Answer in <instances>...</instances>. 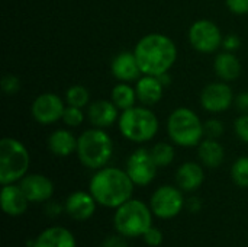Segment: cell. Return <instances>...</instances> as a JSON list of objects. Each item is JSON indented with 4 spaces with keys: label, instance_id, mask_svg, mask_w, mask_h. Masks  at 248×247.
I'll use <instances>...</instances> for the list:
<instances>
[{
    "label": "cell",
    "instance_id": "cell-1",
    "mask_svg": "<svg viewBox=\"0 0 248 247\" xmlns=\"http://www.w3.org/2000/svg\"><path fill=\"white\" fill-rule=\"evenodd\" d=\"M141 73L147 76H161L169 73L177 60V47L174 41L164 33H148L142 36L134 49Z\"/></svg>",
    "mask_w": 248,
    "mask_h": 247
},
{
    "label": "cell",
    "instance_id": "cell-3",
    "mask_svg": "<svg viewBox=\"0 0 248 247\" xmlns=\"http://www.w3.org/2000/svg\"><path fill=\"white\" fill-rule=\"evenodd\" d=\"M77 157L83 166L99 170L110 162L113 156V141L103 128H92L77 138Z\"/></svg>",
    "mask_w": 248,
    "mask_h": 247
},
{
    "label": "cell",
    "instance_id": "cell-37",
    "mask_svg": "<svg viewBox=\"0 0 248 247\" xmlns=\"http://www.w3.org/2000/svg\"><path fill=\"white\" fill-rule=\"evenodd\" d=\"M186 205H187V208H189L192 213H196V211H199V210H201V207H202V204H201V199H199V198H196V197H193V198L187 199Z\"/></svg>",
    "mask_w": 248,
    "mask_h": 247
},
{
    "label": "cell",
    "instance_id": "cell-2",
    "mask_svg": "<svg viewBox=\"0 0 248 247\" xmlns=\"http://www.w3.org/2000/svg\"><path fill=\"white\" fill-rule=\"evenodd\" d=\"M135 183L126 170L118 167L99 169L89 183V192L96 202L106 208H118L131 199Z\"/></svg>",
    "mask_w": 248,
    "mask_h": 247
},
{
    "label": "cell",
    "instance_id": "cell-33",
    "mask_svg": "<svg viewBox=\"0 0 248 247\" xmlns=\"http://www.w3.org/2000/svg\"><path fill=\"white\" fill-rule=\"evenodd\" d=\"M225 4L228 10L234 15H247L248 13V0H225Z\"/></svg>",
    "mask_w": 248,
    "mask_h": 247
},
{
    "label": "cell",
    "instance_id": "cell-18",
    "mask_svg": "<svg viewBox=\"0 0 248 247\" xmlns=\"http://www.w3.org/2000/svg\"><path fill=\"white\" fill-rule=\"evenodd\" d=\"M163 90L164 86L155 76L142 74L135 83L137 98L144 106H153L158 103L163 98Z\"/></svg>",
    "mask_w": 248,
    "mask_h": 247
},
{
    "label": "cell",
    "instance_id": "cell-19",
    "mask_svg": "<svg viewBox=\"0 0 248 247\" xmlns=\"http://www.w3.org/2000/svg\"><path fill=\"white\" fill-rule=\"evenodd\" d=\"M203 179H205L203 169L196 162H186L176 172V183L183 192L198 191L202 186Z\"/></svg>",
    "mask_w": 248,
    "mask_h": 247
},
{
    "label": "cell",
    "instance_id": "cell-15",
    "mask_svg": "<svg viewBox=\"0 0 248 247\" xmlns=\"http://www.w3.org/2000/svg\"><path fill=\"white\" fill-rule=\"evenodd\" d=\"M110 71L115 79L124 83L137 82L142 74L135 54L129 51H122L113 57L110 63Z\"/></svg>",
    "mask_w": 248,
    "mask_h": 247
},
{
    "label": "cell",
    "instance_id": "cell-38",
    "mask_svg": "<svg viewBox=\"0 0 248 247\" xmlns=\"http://www.w3.org/2000/svg\"><path fill=\"white\" fill-rule=\"evenodd\" d=\"M158 80H160V82H161V84L166 87V86H169V84H170V82H171V77L169 76V73H164V74L158 76Z\"/></svg>",
    "mask_w": 248,
    "mask_h": 247
},
{
    "label": "cell",
    "instance_id": "cell-31",
    "mask_svg": "<svg viewBox=\"0 0 248 247\" xmlns=\"http://www.w3.org/2000/svg\"><path fill=\"white\" fill-rule=\"evenodd\" d=\"M234 130H235L237 137L241 141H244V143L248 144V114H243L241 116H238L235 119Z\"/></svg>",
    "mask_w": 248,
    "mask_h": 247
},
{
    "label": "cell",
    "instance_id": "cell-11",
    "mask_svg": "<svg viewBox=\"0 0 248 247\" xmlns=\"http://www.w3.org/2000/svg\"><path fill=\"white\" fill-rule=\"evenodd\" d=\"M65 105L62 99L51 92L39 95L31 106V115L32 118L41 124V125H51L57 121L62 119Z\"/></svg>",
    "mask_w": 248,
    "mask_h": 247
},
{
    "label": "cell",
    "instance_id": "cell-34",
    "mask_svg": "<svg viewBox=\"0 0 248 247\" xmlns=\"http://www.w3.org/2000/svg\"><path fill=\"white\" fill-rule=\"evenodd\" d=\"M100 247H129L128 245V237L122 236V234H113V236H109L106 237Z\"/></svg>",
    "mask_w": 248,
    "mask_h": 247
},
{
    "label": "cell",
    "instance_id": "cell-30",
    "mask_svg": "<svg viewBox=\"0 0 248 247\" xmlns=\"http://www.w3.org/2000/svg\"><path fill=\"white\" fill-rule=\"evenodd\" d=\"M1 89L6 95H15L20 90V80L13 74H6L1 79Z\"/></svg>",
    "mask_w": 248,
    "mask_h": 247
},
{
    "label": "cell",
    "instance_id": "cell-22",
    "mask_svg": "<svg viewBox=\"0 0 248 247\" xmlns=\"http://www.w3.org/2000/svg\"><path fill=\"white\" fill-rule=\"evenodd\" d=\"M215 73L224 82H232L241 74V63L238 57L231 51H224L217 55L214 63Z\"/></svg>",
    "mask_w": 248,
    "mask_h": 247
},
{
    "label": "cell",
    "instance_id": "cell-36",
    "mask_svg": "<svg viewBox=\"0 0 248 247\" xmlns=\"http://www.w3.org/2000/svg\"><path fill=\"white\" fill-rule=\"evenodd\" d=\"M234 102H235L238 111H241L243 114H248V92H243V93L237 95Z\"/></svg>",
    "mask_w": 248,
    "mask_h": 247
},
{
    "label": "cell",
    "instance_id": "cell-20",
    "mask_svg": "<svg viewBox=\"0 0 248 247\" xmlns=\"http://www.w3.org/2000/svg\"><path fill=\"white\" fill-rule=\"evenodd\" d=\"M32 247H77L74 234L61 226H54L44 230L35 240Z\"/></svg>",
    "mask_w": 248,
    "mask_h": 247
},
{
    "label": "cell",
    "instance_id": "cell-12",
    "mask_svg": "<svg viewBox=\"0 0 248 247\" xmlns=\"http://www.w3.org/2000/svg\"><path fill=\"white\" fill-rule=\"evenodd\" d=\"M234 100L235 99H234L232 89L227 83H221V82L209 83L201 92L202 108L212 114L228 111Z\"/></svg>",
    "mask_w": 248,
    "mask_h": 247
},
{
    "label": "cell",
    "instance_id": "cell-16",
    "mask_svg": "<svg viewBox=\"0 0 248 247\" xmlns=\"http://www.w3.org/2000/svg\"><path fill=\"white\" fill-rule=\"evenodd\" d=\"M0 204L4 214L10 217H19L26 213L29 199L26 198L20 185L9 183V185H3L1 188Z\"/></svg>",
    "mask_w": 248,
    "mask_h": 247
},
{
    "label": "cell",
    "instance_id": "cell-26",
    "mask_svg": "<svg viewBox=\"0 0 248 247\" xmlns=\"http://www.w3.org/2000/svg\"><path fill=\"white\" fill-rule=\"evenodd\" d=\"M65 100L68 105L71 106H77V108H84L89 105L90 100V93L89 90L81 86V84H74L71 86L67 92H65Z\"/></svg>",
    "mask_w": 248,
    "mask_h": 247
},
{
    "label": "cell",
    "instance_id": "cell-35",
    "mask_svg": "<svg viewBox=\"0 0 248 247\" xmlns=\"http://www.w3.org/2000/svg\"><path fill=\"white\" fill-rule=\"evenodd\" d=\"M240 45H241V39L238 38V35L231 33V35L224 36L222 47H224V49H225V51H231V52H234V51H237V49L240 48Z\"/></svg>",
    "mask_w": 248,
    "mask_h": 247
},
{
    "label": "cell",
    "instance_id": "cell-10",
    "mask_svg": "<svg viewBox=\"0 0 248 247\" xmlns=\"http://www.w3.org/2000/svg\"><path fill=\"white\" fill-rule=\"evenodd\" d=\"M158 166L155 165L151 151L147 148H138L135 150L129 159L126 160V173L132 179V182L138 186H147L150 185L155 175H157Z\"/></svg>",
    "mask_w": 248,
    "mask_h": 247
},
{
    "label": "cell",
    "instance_id": "cell-27",
    "mask_svg": "<svg viewBox=\"0 0 248 247\" xmlns=\"http://www.w3.org/2000/svg\"><path fill=\"white\" fill-rule=\"evenodd\" d=\"M231 178L240 188H248V156H243L235 160L231 167Z\"/></svg>",
    "mask_w": 248,
    "mask_h": 247
},
{
    "label": "cell",
    "instance_id": "cell-14",
    "mask_svg": "<svg viewBox=\"0 0 248 247\" xmlns=\"http://www.w3.org/2000/svg\"><path fill=\"white\" fill-rule=\"evenodd\" d=\"M20 188L23 189L29 202H45L54 194V183L49 178L32 173L20 179Z\"/></svg>",
    "mask_w": 248,
    "mask_h": 247
},
{
    "label": "cell",
    "instance_id": "cell-21",
    "mask_svg": "<svg viewBox=\"0 0 248 247\" xmlns=\"http://www.w3.org/2000/svg\"><path fill=\"white\" fill-rule=\"evenodd\" d=\"M48 148L57 157H68L77 151V138L68 130H55L48 137Z\"/></svg>",
    "mask_w": 248,
    "mask_h": 247
},
{
    "label": "cell",
    "instance_id": "cell-29",
    "mask_svg": "<svg viewBox=\"0 0 248 247\" xmlns=\"http://www.w3.org/2000/svg\"><path fill=\"white\" fill-rule=\"evenodd\" d=\"M203 130H205V135L208 138H219L222 134H224V124L219 121V119H208L205 124H203Z\"/></svg>",
    "mask_w": 248,
    "mask_h": 247
},
{
    "label": "cell",
    "instance_id": "cell-25",
    "mask_svg": "<svg viewBox=\"0 0 248 247\" xmlns=\"http://www.w3.org/2000/svg\"><path fill=\"white\" fill-rule=\"evenodd\" d=\"M151 156L155 162V165L158 167H167L173 163L174 157H176V151L174 147L170 143H157L151 150Z\"/></svg>",
    "mask_w": 248,
    "mask_h": 247
},
{
    "label": "cell",
    "instance_id": "cell-9",
    "mask_svg": "<svg viewBox=\"0 0 248 247\" xmlns=\"http://www.w3.org/2000/svg\"><path fill=\"white\" fill-rule=\"evenodd\" d=\"M222 41L224 36L219 26L209 19H199L189 29V42L199 52H215L222 45Z\"/></svg>",
    "mask_w": 248,
    "mask_h": 247
},
{
    "label": "cell",
    "instance_id": "cell-13",
    "mask_svg": "<svg viewBox=\"0 0 248 247\" xmlns=\"http://www.w3.org/2000/svg\"><path fill=\"white\" fill-rule=\"evenodd\" d=\"M96 205L97 202L90 192L76 191L65 199L64 211L76 221H86L93 217Z\"/></svg>",
    "mask_w": 248,
    "mask_h": 247
},
{
    "label": "cell",
    "instance_id": "cell-28",
    "mask_svg": "<svg viewBox=\"0 0 248 247\" xmlns=\"http://www.w3.org/2000/svg\"><path fill=\"white\" fill-rule=\"evenodd\" d=\"M62 121L65 125L68 127H78L83 124L84 121V114L81 111V108H77V106H65L64 109V114H62Z\"/></svg>",
    "mask_w": 248,
    "mask_h": 247
},
{
    "label": "cell",
    "instance_id": "cell-6",
    "mask_svg": "<svg viewBox=\"0 0 248 247\" xmlns=\"http://www.w3.org/2000/svg\"><path fill=\"white\" fill-rule=\"evenodd\" d=\"M167 132L170 140L180 147H196L205 135L201 118L189 108L174 109L167 119Z\"/></svg>",
    "mask_w": 248,
    "mask_h": 247
},
{
    "label": "cell",
    "instance_id": "cell-5",
    "mask_svg": "<svg viewBox=\"0 0 248 247\" xmlns=\"http://www.w3.org/2000/svg\"><path fill=\"white\" fill-rule=\"evenodd\" d=\"M121 134L132 143H147L158 132V118L148 106H132L122 111L118 119Z\"/></svg>",
    "mask_w": 248,
    "mask_h": 247
},
{
    "label": "cell",
    "instance_id": "cell-24",
    "mask_svg": "<svg viewBox=\"0 0 248 247\" xmlns=\"http://www.w3.org/2000/svg\"><path fill=\"white\" fill-rule=\"evenodd\" d=\"M110 100L118 106V109L121 111H126L132 106H135L138 98H137V92L135 87H132L128 83H118L112 92H110Z\"/></svg>",
    "mask_w": 248,
    "mask_h": 247
},
{
    "label": "cell",
    "instance_id": "cell-4",
    "mask_svg": "<svg viewBox=\"0 0 248 247\" xmlns=\"http://www.w3.org/2000/svg\"><path fill=\"white\" fill-rule=\"evenodd\" d=\"M153 211L145 202L140 199H129L116 208L113 215V226L116 231L128 239L144 236L153 227Z\"/></svg>",
    "mask_w": 248,
    "mask_h": 247
},
{
    "label": "cell",
    "instance_id": "cell-7",
    "mask_svg": "<svg viewBox=\"0 0 248 247\" xmlns=\"http://www.w3.org/2000/svg\"><path fill=\"white\" fill-rule=\"evenodd\" d=\"M31 157L28 148L16 138L4 137L0 141V183L9 185L26 176Z\"/></svg>",
    "mask_w": 248,
    "mask_h": 247
},
{
    "label": "cell",
    "instance_id": "cell-23",
    "mask_svg": "<svg viewBox=\"0 0 248 247\" xmlns=\"http://www.w3.org/2000/svg\"><path fill=\"white\" fill-rule=\"evenodd\" d=\"M198 156L202 165H205L209 169H217L222 165L225 159V150L215 138H206L202 140L198 146Z\"/></svg>",
    "mask_w": 248,
    "mask_h": 247
},
{
    "label": "cell",
    "instance_id": "cell-17",
    "mask_svg": "<svg viewBox=\"0 0 248 247\" xmlns=\"http://www.w3.org/2000/svg\"><path fill=\"white\" fill-rule=\"evenodd\" d=\"M118 106L112 100H96L89 105L87 118L96 128H108L119 119Z\"/></svg>",
    "mask_w": 248,
    "mask_h": 247
},
{
    "label": "cell",
    "instance_id": "cell-32",
    "mask_svg": "<svg viewBox=\"0 0 248 247\" xmlns=\"http://www.w3.org/2000/svg\"><path fill=\"white\" fill-rule=\"evenodd\" d=\"M142 237H144L145 245H148V246L151 247H157L163 243V237H164V236H163L161 230H158V229H155V227H151V229H148V230L145 231V234H144Z\"/></svg>",
    "mask_w": 248,
    "mask_h": 247
},
{
    "label": "cell",
    "instance_id": "cell-8",
    "mask_svg": "<svg viewBox=\"0 0 248 247\" xmlns=\"http://www.w3.org/2000/svg\"><path fill=\"white\" fill-rule=\"evenodd\" d=\"M183 191L173 185H163L157 188L150 199L151 211L161 220H171L177 217L185 207Z\"/></svg>",
    "mask_w": 248,
    "mask_h": 247
}]
</instances>
